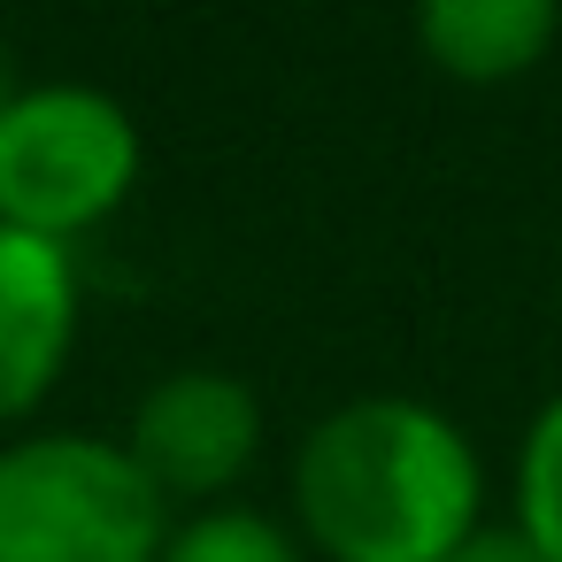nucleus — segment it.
I'll list each match as a JSON object with an SVG mask.
<instances>
[{
	"mask_svg": "<svg viewBox=\"0 0 562 562\" xmlns=\"http://www.w3.org/2000/svg\"><path fill=\"white\" fill-rule=\"evenodd\" d=\"M485 524L470 431L416 393H355L293 447V531L316 562H439Z\"/></svg>",
	"mask_w": 562,
	"mask_h": 562,
	"instance_id": "obj_1",
	"label": "nucleus"
},
{
	"mask_svg": "<svg viewBox=\"0 0 562 562\" xmlns=\"http://www.w3.org/2000/svg\"><path fill=\"white\" fill-rule=\"evenodd\" d=\"M178 508L109 431L0 439V562H155Z\"/></svg>",
	"mask_w": 562,
	"mask_h": 562,
	"instance_id": "obj_2",
	"label": "nucleus"
},
{
	"mask_svg": "<svg viewBox=\"0 0 562 562\" xmlns=\"http://www.w3.org/2000/svg\"><path fill=\"white\" fill-rule=\"evenodd\" d=\"M139 116L86 78L16 86V101L0 109V224L16 232L78 247L139 193Z\"/></svg>",
	"mask_w": 562,
	"mask_h": 562,
	"instance_id": "obj_3",
	"label": "nucleus"
},
{
	"mask_svg": "<svg viewBox=\"0 0 562 562\" xmlns=\"http://www.w3.org/2000/svg\"><path fill=\"white\" fill-rule=\"evenodd\" d=\"M124 454L170 508H216L262 454V393L216 362L162 370L124 424Z\"/></svg>",
	"mask_w": 562,
	"mask_h": 562,
	"instance_id": "obj_4",
	"label": "nucleus"
},
{
	"mask_svg": "<svg viewBox=\"0 0 562 562\" xmlns=\"http://www.w3.org/2000/svg\"><path fill=\"white\" fill-rule=\"evenodd\" d=\"M86 324L78 247L0 224V424H24L70 370Z\"/></svg>",
	"mask_w": 562,
	"mask_h": 562,
	"instance_id": "obj_5",
	"label": "nucleus"
},
{
	"mask_svg": "<svg viewBox=\"0 0 562 562\" xmlns=\"http://www.w3.org/2000/svg\"><path fill=\"white\" fill-rule=\"evenodd\" d=\"M562 40V0H416V47L454 86H516Z\"/></svg>",
	"mask_w": 562,
	"mask_h": 562,
	"instance_id": "obj_6",
	"label": "nucleus"
},
{
	"mask_svg": "<svg viewBox=\"0 0 562 562\" xmlns=\"http://www.w3.org/2000/svg\"><path fill=\"white\" fill-rule=\"evenodd\" d=\"M155 562H316V554L301 547V531L285 516L247 508V501H216V508H186Z\"/></svg>",
	"mask_w": 562,
	"mask_h": 562,
	"instance_id": "obj_7",
	"label": "nucleus"
},
{
	"mask_svg": "<svg viewBox=\"0 0 562 562\" xmlns=\"http://www.w3.org/2000/svg\"><path fill=\"white\" fill-rule=\"evenodd\" d=\"M547 562H562V393H547V408L524 424L516 447V516H508Z\"/></svg>",
	"mask_w": 562,
	"mask_h": 562,
	"instance_id": "obj_8",
	"label": "nucleus"
},
{
	"mask_svg": "<svg viewBox=\"0 0 562 562\" xmlns=\"http://www.w3.org/2000/svg\"><path fill=\"white\" fill-rule=\"evenodd\" d=\"M439 562H547V554H539L516 524H493V516H485V524H477L454 554H439Z\"/></svg>",
	"mask_w": 562,
	"mask_h": 562,
	"instance_id": "obj_9",
	"label": "nucleus"
},
{
	"mask_svg": "<svg viewBox=\"0 0 562 562\" xmlns=\"http://www.w3.org/2000/svg\"><path fill=\"white\" fill-rule=\"evenodd\" d=\"M16 86H24V78H16V63H9V47H0V109H9V101H16Z\"/></svg>",
	"mask_w": 562,
	"mask_h": 562,
	"instance_id": "obj_10",
	"label": "nucleus"
}]
</instances>
